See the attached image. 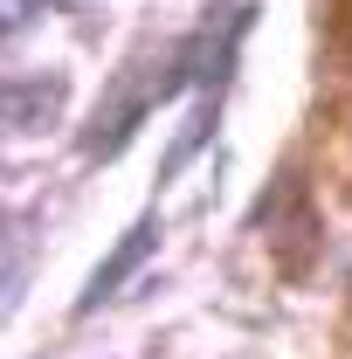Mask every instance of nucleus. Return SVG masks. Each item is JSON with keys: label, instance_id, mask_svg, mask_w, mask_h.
Instances as JSON below:
<instances>
[{"label": "nucleus", "instance_id": "nucleus-1", "mask_svg": "<svg viewBox=\"0 0 352 359\" xmlns=\"http://www.w3.org/2000/svg\"><path fill=\"white\" fill-rule=\"evenodd\" d=\"M152 235H159V228H152V222H138L132 235H125V242L111 249V263H104V269H97V276L83 283V311H97V304H104V297H111V290H118V283H125V276L138 269V256L152 249Z\"/></svg>", "mask_w": 352, "mask_h": 359}]
</instances>
